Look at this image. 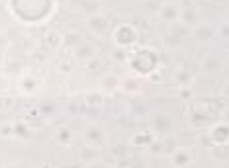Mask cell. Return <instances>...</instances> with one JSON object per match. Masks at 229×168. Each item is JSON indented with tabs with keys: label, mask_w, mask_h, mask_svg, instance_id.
I'll return each mask as SVG.
<instances>
[{
	"label": "cell",
	"mask_w": 229,
	"mask_h": 168,
	"mask_svg": "<svg viewBox=\"0 0 229 168\" xmlns=\"http://www.w3.org/2000/svg\"><path fill=\"white\" fill-rule=\"evenodd\" d=\"M198 35H200V39H202V41H204V39H210L212 31H210V29H200V31H198Z\"/></svg>",
	"instance_id": "obj_1"
}]
</instances>
